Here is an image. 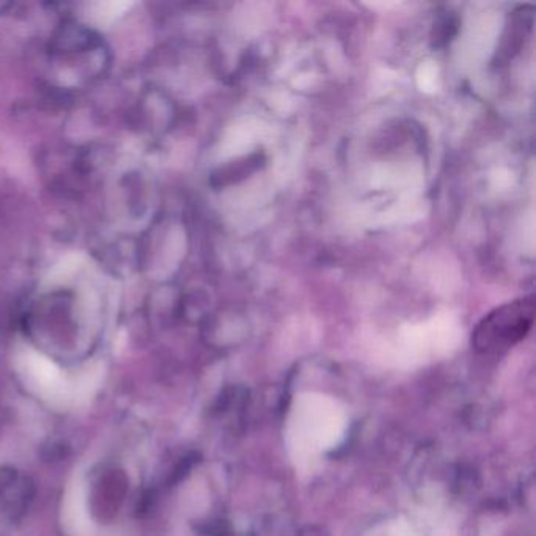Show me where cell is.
<instances>
[{"label": "cell", "instance_id": "2", "mask_svg": "<svg viewBox=\"0 0 536 536\" xmlns=\"http://www.w3.org/2000/svg\"><path fill=\"white\" fill-rule=\"evenodd\" d=\"M27 384L36 394L54 405H63L71 399V388L60 376L57 368L49 360L34 356L26 360Z\"/></svg>", "mask_w": 536, "mask_h": 536}, {"label": "cell", "instance_id": "4", "mask_svg": "<svg viewBox=\"0 0 536 536\" xmlns=\"http://www.w3.org/2000/svg\"><path fill=\"white\" fill-rule=\"evenodd\" d=\"M63 521L68 531L75 535H82L87 529V511L84 492L80 486L69 490L65 507H63Z\"/></svg>", "mask_w": 536, "mask_h": 536}, {"label": "cell", "instance_id": "1", "mask_svg": "<svg viewBox=\"0 0 536 536\" xmlns=\"http://www.w3.org/2000/svg\"><path fill=\"white\" fill-rule=\"evenodd\" d=\"M535 312L533 296L494 308L472 332V346L483 354L502 353L513 348L531 332Z\"/></svg>", "mask_w": 536, "mask_h": 536}, {"label": "cell", "instance_id": "3", "mask_svg": "<svg viewBox=\"0 0 536 536\" xmlns=\"http://www.w3.org/2000/svg\"><path fill=\"white\" fill-rule=\"evenodd\" d=\"M533 26V10L531 6H522L518 12H514L511 16V24L507 27V35L503 36V49L507 57H510V52H511V57H513L514 52H518L521 46H522V38H525V35L529 34Z\"/></svg>", "mask_w": 536, "mask_h": 536}]
</instances>
